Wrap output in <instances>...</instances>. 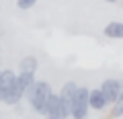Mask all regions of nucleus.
Listing matches in <instances>:
<instances>
[{
    "label": "nucleus",
    "mask_w": 123,
    "mask_h": 119,
    "mask_svg": "<svg viewBox=\"0 0 123 119\" xmlns=\"http://www.w3.org/2000/svg\"><path fill=\"white\" fill-rule=\"evenodd\" d=\"M51 90L53 88H51V84H49L47 80H35V82L25 90V99L31 103V109L41 115L43 113V107H45V101H47V97H49Z\"/></svg>",
    "instance_id": "f257e3e1"
},
{
    "label": "nucleus",
    "mask_w": 123,
    "mask_h": 119,
    "mask_svg": "<svg viewBox=\"0 0 123 119\" xmlns=\"http://www.w3.org/2000/svg\"><path fill=\"white\" fill-rule=\"evenodd\" d=\"M88 93L90 88L86 86H78L74 93V99H72V107H70V117L72 119H86L88 117Z\"/></svg>",
    "instance_id": "f03ea898"
},
{
    "label": "nucleus",
    "mask_w": 123,
    "mask_h": 119,
    "mask_svg": "<svg viewBox=\"0 0 123 119\" xmlns=\"http://www.w3.org/2000/svg\"><path fill=\"white\" fill-rule=\"evenodd\" d=\"M43 115L45 119H68L70 117V113H68V109H64V105L60 103V94L57 93H49L47 101H45V107H43Z\"/></svg>",
    "instance_id": "7ed1b4c3"
},
{
    "label": "nucleus",
    "mask_w": 123,
    "mask_h": 119,
    "mask_svg": "<svg viewBox=\"0 0 123 119\" xmlns=\"http://www.w3.org/2000/svg\"><path fill=\"white\" fill-rule=\"evenodd\" d=\"M103 90V94H105L107 103L109 105H113L115 101H117V97L123 93V80H117V78H107L105 82L98 86Z\"/></svg>",
    "instance_id": "20e7f679"
},
{
    "label": "nucleus",
    "mask_w": 123,
    "mask_h": 119,
    "mask_svg": "<svg viewBox=\"0 0 123 119\" xmlns=\"http://www.w3.org/2000/svg\"><path fill=\"white\" fill-rule=\"evenodd\" d=\"M23 99H25V90H23V88L17 84V80H14V82L10 84V88L2 94L0 103H4V105H18Z\"/></svg>",
    "instance_id": "39448f33"
},
{
    "label": "nucleus",
    "mask_w": 123,
    "mask_h": 119,
    "mask_svg": "<svg viewBox=\"0 0 123 119\" xmlns=\"http://www.w3.org/2000/svg\"><path fill=\"white\" fill-rule=\"evenodd\" d=\"M88 107H90L92 111H107V107H109V103H107L105 94H103L101 88H92L90 93H88Z\"/></svg>",
    "instance_id": "423d86ee"
},
{
    "label": "nucleus",
    "mask_w": 123,
    "mask_h": 119,
    "mask_svg": "<svg viewBox=\"0 0 123 119\" xmlns=\"http://www.w3.org/2000/svg\"><path fill=\"white\" fill-rule=\"evenodd\" d=\"M76 88H78V84L72 82V80H68V82H64V86L60 88V103L64 105V109H68V113H70V107H72V99H74V93Z\"/></svg>",
    "instance_id": "0eeeda50"
},
{
    "label": "nucleus",
    "mask_w": 123,
    "mask_h": 119,
    "mask_svg": "<svg viewBox=\"0 0 123 119\" xmlns=\"http://www.w3.org/2000/svg\"><path fill=\"white\" fill-rule=\"evenodd\" d=\"M105 35L109 39H123V23L121 21H111L105 27Z\"/></svg>",
    "instance_id": "6e6552de"
},
{
    "label": "nucleus",
    "mask_w": 123,
    "mask_h": 119,
    "mask_svg": "<svg viewBox=\"0 0 123 119\" xmlns=\"http://www.w3.org/2000/svg\"><path fill=\"white\" fill-rule=\"evenodd\" d=\"M37 68H39V62L35 56H25L18 62V72H37Z\"/></svg>",
    "instance_id": "1a4fd4ad"
},
{
    "label": "nucleus",
    "mask_w": 123,
    "mask_h": 119,
    "mask_svg": "<svg viewBox=\"0 0 123 119\" xmlns=\"http://www.w3.org/2000/svg\"><path fill=\"white\" fill-rule=\"evenodd\" d=\"M14 80H17V84L23 88V90H27V88H29L31 84L35 82L37 78H35V72H18Z\"/></svg>",
    "instance_id": "9d476101"
},
{
    "label": "nucleus",
    "mask_w": 123,
    "mask_h": 119,
    "mask_svg": "<svg viewBox=\"0 0 123 119\" xmlns=\"http://www.w3.org/2000/svg\"><path fill=\"white\" fill-rule=\"evenodd\" d=\"M111 117L113 119H119V117H123V93L117 97V101L111 105Z\"/></svg>",
    "instance_id": "9b49d317"
},
{
    "label": "nucleus",
    "mask_w": 123,
    "mask_h": 119,
    "mask_svg": "<svg viewBox=\"0 0 123 119\" xmlns=\"http://www.w3.org/2000/svg\"><path fill=\"white\" fill-rule=\"evenodd\" d=\"M35 2H37V0H17V8L29 10V8H33V6H35Z\"/></svg>",
    "instance_id": "f8f14e48"
},
{
    "label": "nucleus",
    "mask_w": 123,
    "mask_h": 119,
    "mask_svg": "<svg viewBox=\"0 0 123 119\" xmlns=\"http://www.w3.org/2000/svg\"><path fill=\"white\" fill-rule=\"evenodd\" d=\"M105 2H119V0H105Z\"/></svg>",
    "instance_id": "ddd939ff"
}]
</instances>
